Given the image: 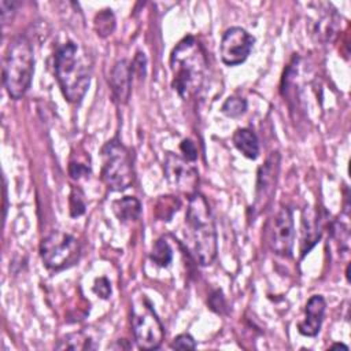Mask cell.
<instances>
[{"mask_svg":"<svg viewBox=\"0 0 351 351\" xmlns=\"http://www.w3.org/2000/svg\"><path fill=\"white\" fill-rule=\"evenodd\" d=\"M302 255H306L319 240L321 228L317 214L311 210H304L302 219Z\"/></svg>","mask_w":351,"mask_h":351,"instance_id":"14","label":"cell"},{"mask_svg":"<svg viewBox=\"0 0 351 351\" xmlns=\"http://www.w3.org/2000/svg\"><path fill=\"white\" fill-rule=\"evenodd\" d=\"M247 110V101L243 97H236V96H232V97H228L225 100V103L222 104L221 107V111L226 115V117H230V118H237L240 115H243Z\"/></svg>","mask_w":351,"mask_h":351,"instance_id":"20","label":"cell"},{"mask_svg":"<svg viewBox=\"0 0 351 351\" xmlns=\"http://www.w3.org/2000/svg\"><path fill=\"white\" fill-rule=\"evenodd\" d=\"M254 37L243 27L234 26L228 29L219 44L221 60L228 66H237L243 63L254 45Z\"/></svg>","mask_w":351,"mask_h":351,"instance_id":"10","label":"cell"},{"mask_svg":"<svg viewBox=\"0 0 351 351\" xmlns=\"http://www.w3.org/2000/svg\"><path fill=\"white\" fill-rule=\"evenodd\" d=\"M267 244L280 256H291L295 241L293 215L291 208L281 207L267 223Z\"/></svg>","mask_w":351,"mask_h":351,"instance_id":"8","label":"cell"},{"mask_svg":"<svg viewBox=\"0 0 351 351\" xmlns=\"http://www.w3.org/2000/svg\"><path fill=\"white\" fill-rule=\"evenodd\" d=\"M40 255L48 269L62 270L80 259L81 245L74 236L62 230H53L43 239Z\"/></svg>","mask_w":351,"mask_h":351,"instance_id":"7","label":"cell"},{"mask_svg":"<svg viewBox=\"0 0 351 351\" xmlns=\"http://www.w3.org/2000/svg\"><path fill=\"white\" fill-rule=\"evenodd\" d=\"M132 64L126 60H118L110 74V88L112 92V97L117 103L125 104L129 100L130 89H132Z\"/></svg>","mask_w":351,"mask_h":351,"instance_id":"12","label":"cell"},{"mask_svg":"<svg viewBox=\"0 0 351 351\" xmlns=\"http://www.w3.org/2000/svg\"><path fill=\"white\" fill-rule=\"evenodd\" d=\"M93 292H95L96 295H99L100 298L107 299V298L111 295V285H110V281H108L106 277L96 278L95 285H93Z\"/></svg>","mask_w":351,"mask_h":351,"instance_id":"24","label":"cell"},{"mask_svg":"<svg viewBox=\"0 0 351 351\" xmlns=\"http://www.w3.org/2000/svg\"><path fill=\"white\" fill-rule=\"evenodd\" d=\"M208 304H210V308L214 310L215 313H222V310L225 308V299L222 296V292L221 291H215L210 296Z\"/></svg>","mask_w":351,"mask_h":351,"instance_id":"28","label":"cell"},{"mask_svg":"<svg viewBox=\"0 0 351 351\" xmlns=\"http://www.w3.org/2000/svg\"><path fill=\"white\" fill-rule=\"evenodd\" d=\"M280 171V155L278 152H271L266 162L258 170L256 189H255V203L254 210L261 213L270 203L274 192Z\"/></svg>","mask_w":351,"mask_h":351,"instance_id":"11","label":"cell"},{"mask_svg":"<svg viewBox=\"0 0 351 351\" xmlns=\"http://www.w3.org/2000/svg\"><path fill=\"white\" fill-rule=\"evenodd\" d=\"M326 302L321 295H313L304 307V319L299 322L298 329L304 336H315L322 325Z\"/></svg>","mask_w":351,"mask_h":351,"instance_id":"13","label":"cell"},{"mask_svg":"<svg viewBox=\"0 0 351 351\" xmlns=\"http://www.w3.org/2000/svg\"><path fill=\"white\" fill-rule=\"evenodd\" d=\"M163 170L165 177L173 189L188 196L196 193L199 173L196 167L189 163V160L173 152H167L163 160Z\"/></svg>","mask_w":351,"mask_h":351,"instance_id":"9","label":"cell"},{"mask_svg":"<svg viewBox=\"0 0 351 351\" xmlns=\"http://www.w3.org/2000/svg\"><path fill=\"white\" fill-rule=\"evenodd\" d=\"M69 174L71 176V178L78 180V178L89 174V166H86L84 163H78V162H70Z\"/></svg>","mask_w":351,"mask_h":351,"instance_id":"26","label":"cell"},{"mask_svg":"<svg viewBox=\"0 0 351 351\" xmlns=\"http://www.w3.org/2000/svg\"><path fill=\"white\" fill-rule=\"evenodd\" d=\"M55 74L63 96L78 103L90 84V63L86 52L75 43L67 41L55 53Z\"/></svg>","mask_w":351,"mask_h":351,"instance_id":"3","label":"cell"},{"mask_svg":"<svg viewBox=\"0 0 351 351\" xmlns=\"http://www.w3.org/2000/svg\"><path fill=\"white\" fill-rule=\"evenodd\" d=\"M85 213V199L84 193L73 186L71 193H70V215L71 217H80Z\"/></svg>","mask_w":351,"mask_h":351,"instance_id":"21","label":"cell"},{"mask_svg":"<svg viewBox=\"0 0 351 351\" xmlns=\"http://www.w3.org/2000/svg\"><path fill=\"white\" fill-rule=\"evenodd\" d=\"M180 149L181 152L184 154V159L189 160V162H193L196 158H197V149H196V145L192 140L189 138H185L182 140V143L180 144Z\"/></svg>","mask_w":351,"mask_h":351,"instance_id":"25","label":"cell"},{"mask_svg":"<svg viewBox=\"0 0 351 351\" xmlns=\"http://www.w3.org/2000/svg\"><path fill=\"white\" fill-rule=\"evenodd\" d=\"M33 73L34 56L32 44L26 37L19 36L10 43L3 64V82L10 97L18 100L27 92Z\"/></svg>","mask_w":351,"mask_h":351,"instance_id":"4","label":"cell"},{"mask_svg":"<svg viewBox=\"0 0 351 351\" xmlns=\"http://www.w3.org/2000/svg\"><path fill=\"white\" fill-rule=\"evenodd\" d=\"M170 347L177 348V350H193L196 347V343L191 335L182 333V335H178L177 337H174Z\"/></svg>","mask_w":351,"mask_h":351,"instance_id":"23","label":"cell"},{"mask_svg":"<svg viewBox=\"0 0 351 351\" xmlns=\"http://www.w3.org/2000/svg\"><path fill=\"white\" fill-rule=\"evenodd\" d=\"M233 144L248 159H256L259 155L258 137L248 128H240L234 132Z\"/></svg>","mask_w":351,"mask_h":351,"instance_id":"15","label":"cell"},{"mask_svg":"<svg viewBox=\"0 0 351 351\" xmlns=\"http://www.w3.org/2000/svg\"><path fill=\"white\" fill-rule=\"evenodd\" d=\"M101 178L108 189L121 192L128 189L134 178L129 149L118 140H110L101 148Z\"/></svg>","mask_w":351,"mask_h":351,"instance_id":"6","label":"cell"},{"mask_svg":"<svg viewBox=\"0 0 351 351\" xmlns=\"http://www.w3.org/2000/svg\"><path fill=\"white\" fill-rule=\"evenodd\" d=\"M151 261L154 263H156L158 266L160 267H167L169 263L171 262L173 259V251L169 245V243L165 240V239H159L155 241L154 244V248L151 251V255H149Z\"/></svg>","mask_w":351,"mask_h":351,"instance_id":"18","label":"cell"},{"mask_svg":"<svg viewBox=\"0 0 351 351\" xmlns=\"http://www.w3.org/2000/svg\"><path fill=\"white\" fill-rule=\"evenodd\" d=\"M169 207L178 210V207H180V200H178L177 197H174V196H160V199L158 200L156 207H155L156 217L160 218L162 221H167L166 211L169 210Z\"/></svg>","mask_w":351,"mask_h":351,"instance_id":"22","label":"cell"},{"mask_svg":"<svg viewBox=\"0 0 351 351\" xmlns=\"http://www.w3.org/2000/svg\"><path fill=\"white\" fill-rule=\"evenodd\" d=\"M0 5H1V21H3V23L5 25V23H8L11 19H12V16H14V14H15V8H16V4L15 3H12V1H1L0 3Z\"/></svg>","mask_w":351,"mask_h":351,"instance_id":"27","label":"cell"},{"mask_svg":"<svg viewBox=\"0 0 351 351\" xmlns=\"http://www.w3.org/2000/svg\"><path fill=\"white\" fill-rule=\"evenodd\" d=\"M112 211L119 221L129 222L138 218L141 213V204L136 197L125 196L112 203Z\"/></svg>","mask_w":351,"mask_h":351,"instance_id":"16","label":"cell"},{"mask_svg":"<svg viewBox=\"0 0 351 351\" xmlns=\"http://www.w3.org/2000/svg\"><path fill=\"white\" fill-rule=\"evenodd\" d=\"M95 30L97 36L107 37L110 36L115 29V16L111 10H103L99 14H96L93 21Z\"/></svg>","mask_w":351,"mask_h":351,"instance_id":"19","label":"cell"},{"mask_svg":"<svg viewBox=\"0 0 351 351\" xmlns=\"http://www.w3.org/2000/svg\"><path fill=\"white\" fill-rule=\"evenodd\" d=\"M58 350H95L96 344L84 332L67 335L56 346Z\"/></svg>","mask_w":351,"mask_h":351,"instance_id":"17","label":"cell"},{"mask_svg":"<svg viewBox=\"0 0 351 351\" xmlns=\"http://www.w3.org/2000/svg\"><path fill=\"white\" fill-rule=\"evenodd\" d=\"M145 64H147V60L144 53L138 52L137 56L134 58V62L132 63V70L137 71L138 75H145Z\"/></svg>","mask_w":351,"mask_h":351,"instance_id":"29","label":"cell"},{"mask_svg":"<svg viewBox=\"0 0 351 351\" xmlns=\"http://www.w3.org/2000/svg\"><path fill=\"white\" fill-rule=\"evenodd\" d=\"M170 69L171 86L182 99L199 92L206 78L207 59L202 44L193 36L184 37L174 47L170 55Z\"/></svg>","mask_w":351,"mask_h":351,"instance_id":"2","label":"cell"},{"mask_svg":"<svg viewBox=\"0 0 351 351\" xmlns=\"http://www.w3.org/2000/svg\"><path fill=\"white\" fill-rule=\"evenodd\" d=\"M185 240L195 261L207 266L217 256V232L206 197L196 192L189 196L185 214Z\"/></svg>","mask_w":351,"mask_h":351,"instance_id":"1","label":"cell"},{"mask_svg":"<svg viewBox=\"0 0 351 351\" xmlns=\"http://www.w3.org/2000/svg\"><path fill=\"white\" fill-rule=\"evenodd\" d=\"M130 315L133 336L138 348H159L165 337V330L152 303L144 293L134 295L130 306Z\"/></svg>","mask_w":351,"mask_h":351,"instance_id":"5","label":"cell"}]
</instances>
